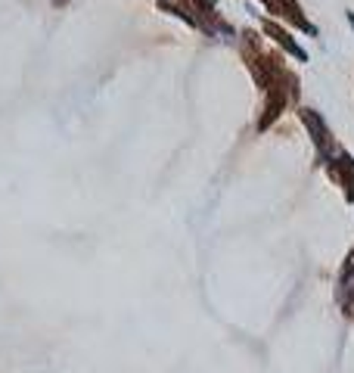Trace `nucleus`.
Wrapping results in <instances>:
<instances>
[{
  "label": "nucleus",
  "mask_w": 354,
  "mask_h": 373,
  "mask_svg": "<svg viewBox=\"0 0 354 373\" xmlns=\"http://www.w3.org/2000/svg\"><path fill=\"white\" fill-rule=\"evenodd\" d=\"M301 122L308 125V131H311V137H314L317 143V149L323 152H330V131H326V125H323V118L314 112V109H301Z\"/></svg>",
  "instance_id": "nucleus-1"
},
{
  "label": "nucleus",
  "mask_w": 354,
  "mask_h": 373,
  "mask_svg": "<svg viewBox=\"0 0 354 373\" xmlns=\"http://www.w3.org/2000/svg\"><path fill=\"white\" fill-rule=\"evenodd\" d=\"M264 31H267V35H271V38H277V44H280V47H286L292 56L305 59V50H301V47L296 44V41H292V38L286 35V31H283V28H277V25H274V22H264Z\"/></svg>",
  "instance_id": "nucleus-3"
},
{
  "label": "nucleus",
  "mask_w": 354,
  "mask_h": 373,
  "mask_svg": "<svg viewBox=\"0 0 354 373\" xmlns=\"http://www.w3.org/2000/svg\"><path fill=\"white\" fill-rule=\"evenodd\" d=\"M348 22H351V28H354V13H348Z\"/></svg>",
  "instance_id": "nucleus-4"
},
{
  "label": "nucleus",
  "mask_w": 354,
  "mask_h": 373,
  "mask_svg": "<svg viewBox=\"0 0 354 373\" xmlns=\"http://www.w3.org/2000/svg\"><path fill=\"white\" fill-rule=\"evenodd\" d=\"M333 174L342 181V186H345V196H348V202H354V159L348 156V152H339V162H335Z\"/></svg>",
  "instance_id": "nucleus-2"
}]
</instances>
